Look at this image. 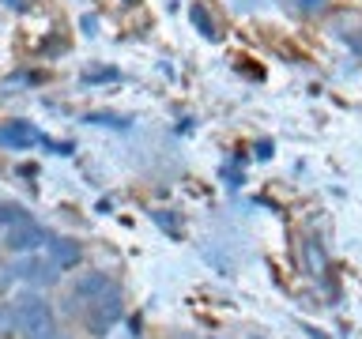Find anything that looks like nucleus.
Masks as SVG:
<instances>
[{"label": "nucleus", "instance_id": "nucleus-1", "mask_svg": "<svg viewBox=\"0 0 362 339\" xmlns=\"http://www.w3.org/2000/svg\"><path fill=\"white\" fill-rule=\"evenodd\" d=\"M8 313H11V332L19 339H49L57 332V316L42 294H30V290L19 294Z\"/></svg>", "mask_w": 362, "mask_h": 339}, {"label": "nucleus", "instance_id": "nucleus-2", "mask_svg": "<svg viewBox=\"0 0 362 339\" xmlns=\"http://www.w3.org/2000/svg\"><path fill=\"white\" fill-rule=\"evenodd\" d=\"M117 321H121V290L117 287H110L95 302H87V328L95 335H106Z\"/></svg>", "mask_w": 362, "mask_h": 339}, {"label": "nucleus", "instance_id": "nucleus-3", "mask_svg": "<svg viewBox=\"0 0 362 339\" xmlns=\"http://www.w3.org/2000/svg\"><path fill=\"white\" fill-rule=\"evenodd\" d=\"M45 242H49V234H45L42 226H34L30 219L8 226V234H4V245L11 253H34V249H42Z\"/></svg>", "mask_w": 362, "mask_h": 339}, {"label": "nucleus", "instance_id": "nucleus-4", "mask_svg": "<svg viewBox=\"0 0 362 339\" xmlns=\"http://www.w3.org/2000/svg\"><path fill=\"white\" fill-rule=\"evenodd\" d=\"M8 271H11L16 279H23V282H38V287H45V282H57V264H53V260L34 256V253H27L16 268H8Z\"/></svg>", "mask_w": 362, "mask_h": 339}, {"label": "nucleus", "instance_id": "nucleus-5", "mask_svg": "<svg viewBox=\"0 0 362 339\" xmlns=\"http://www.w3.org/2000/svg\"><path fill=\"white\" fill-rule=\"evenodd\" d=\"M49 260L61 271H68V268H76L79 260H83V249H79V242H72V237H49Z\"/></svg>", "mask_w": 362, "mask_h": 339}, {"label": "nucleus", "instance_id": "nucleus-6", "mask_svg": "<svg viewBox=\"0 0 362 339\" xmlns=\"http://www.w3.org/2000/svg\"><path fill=\"white\" fill-rule=\"evenodd\" d=\"M113 287V279L110 275H102V271H90V275H83V279H79L76 282V302H95L98 298V294H106Z\"/></svg>", "mask_w": 362, "mask_h": 339}, {"label": "nucleus", "instance_id": "nucleus-7", "mask_svg": "<svg viewBox=\"0 0 362 339\" xmlns=\"http://www.w3.org/2000/svg\"><path fill=\"white\" fill-rule=\"evenodd\" d=\"M38 140H42V136L34 132L27 121H16V124H8V129H0V143H8V147H30Z\"/></svg>", "mask_w": 362, "mask_h": 339}, {"label": "nucleus", "instance_id": "nucleus-8", "mask_svg": "<svg viewBox=\"0 0 362 339\" xmlns=\"http://www.w3.org/2000/svg\"><path fill=\"white\" fill-rule=\"evenodd\" d=\"M16 222H27V211L19 203H0V226H16Z\"/></svg>", "mask_w": 362, "mask_h": 339}, {"label": "nucleus", "instance_id": "nucleus-9", "mask_svg": "<svg viewBox=\"0 0 362 339\" xmlns=\"http://www.w3.org/2000/svg\"><path fill=\"white\" fill-rule=\"evenodd\" d=\"M192 23L200 27V34H204V38H215V34H219V30H215V23H208V16H204V8H200V4L192 8Z\"/></svg>", "mask_w": 362, "mask_h": 339}, {"label": "nucleus", "instance_id": "nucleus-10", "mask_svg": "<svg viewBox=\"0 0 362 339\" xmlns=\"http://www.w3.org/2000/svg\"><path fill=\"white\" fill-rule=\"evenodd\" d=\"M8 328H11V313L0 309V332H8Z\"/></svg>", "mask_w": 362, "mask_h": 339}, {"label": "nucleus", "instance_id": "nucleus-11", "mask_svg": "<svg viewBox=\"0 0 362 339\" xmlns=\"http://www.w3.org/2000/svg\"><path fill=\"white\" fill-rule=\"evenodd\" d=\"M298 4H302L305 11H317V8H321V4H325V0H298Z\"/></svg>", "mask_w": 362, "mask_h": 339}, {"label": "nucleus", "instance_id": "nucleus-12", "mask_svg": "<svg viewBox=\"0 0 362 339\" xmlns=\"http://www.w3.org/2000/svg\"><path fill=\"white\" fill-rule=\"evenodd\" d=\"M4 4H8L11 11H23V8H27V0H4Z\"/></svg>", "mask_w": 362, "mask_h": 339}, {"label": "nucleus", "instance_id": "nucleus-13", "mask_svg": "<svg viewBox=\"0 0 362 339\" xmlns=\"http://www.w3.org/2000/svg\"><path fill=\"white\" fill-rule=\"evenodd\" d=\"M49 339H68V335H61V332H53V335H49Z\"/></svg>", "mask_w": 362, "mask_h": 339}]
</instances>
